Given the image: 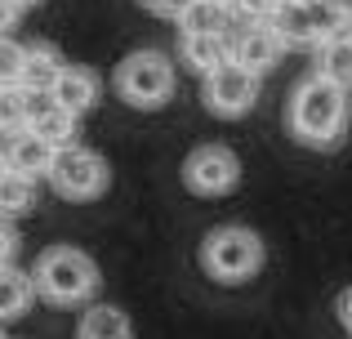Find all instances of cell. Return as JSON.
I'll return each mask as SVG.
<instances>
[{"mask_svg": "<svg viewBox=\"0 0 352 339\" xmlns=\"http://www.w3.org/2000/svg\"><path fill=\"white\" fill-rule=\"evenodd\" d=\"M27 130L41 134L54 148L76 143V112L63 107L58 98H54V89H27Z\"/></svg>", "mask_w": 352, "mask_h": 339, "instance_id": "obj_8", "label": "cell"}, {"mask_svg": "<svg viewBox=\"0 0 352 339\" xmlns=\"http://www.w3.org/2000/svg\"><path fill=\"white\" fill-rule=\"evenodd\" d=\"M223 5H232V0H223Z\"/></svg>", "mask_w": 352, "mask_h": 339, "instance_id": "obj_26", "label": "cell"}, {"mask_svg": "<svg viewBox=\"0 0 352 339\" xmlns=\"http://www.w3.org/2000/svg\"><path fill=\"white\" fill-rule=\"evenodd\" d=\"M335 313H339V326H344V331L352 335V286L335 299Z\"/></svg>", "mask_w": 352, "mask_h": 339, "instance_id": "obj_23", "label": "cell"}, {"mask_svg": "<svg viewBox=\"0 0 352 339\" xmlns=\"http://www.w3.org/2000/svg\"><path fill=\"white\" fill-rule=\"evenodd\" d=\"M201 263L214 281H250L258 268H263V241L250 228H214L201 245Z\"/></svg>", "mask_w": 352, "mask_h": 339, "instance_id": "obj_3", "label": "cell"}, {"mask_svg": "<svg viewBox=\"0 0 352 339\" xmlns=\"http://www.w3.org/2000/svg\"><path fill=\"white\" fill-rule=\"evenodd\" d=\"M67 63L58 58L54 45H27V63H23V89H54V80L63 76Z\"/></svg>", "mask_w": 352, "mask_h": 339, "instance_id": "obj_16", "label": "cell"}, {"mask_svg": "<svg viewBox=\"0 0 352 339\" xmlns=\"http://www.w3.org/2000/svg\"><path fill=\"white\" fill-rule=\"evenodd\" d=\"M183 183L197 197H223L241 183V157L223 143H201L188 161H183Z\"/></svg>", "mask_w": 352, "mask_h": 339, "instance_id": "obj_7", "label": "cell"}, {"mask_svg": "<svg viewBox=\"0 0 352 339\" xmlns=\"http://www.w3.org/2000/svg\"><path fill=\"white\" fill-rule=\"evenodd\" d=\"M317 72H321V76H330L335 85L352 89V32L317 45Z\"/></svg>", "mask_w": 352, "mask_h": 339, "instance_id": "obj_18", "label": "cell"}, {"mask_svg": "<svg viewBox=\"0 0 352 339\" xmlns=\"http://www.w3.org/2000/svg\"><path fill=\"white\" fill-rule=\"evenodd\" d=\"M45 179L67 201H94L107 188V166H103L98 152L80 148V143H63V148H54V161H50Z\"/></svg>", "mask_w": 352, "mask_h": 339, "instance_id": "obj_5", "label": "cell"}, {"mask_svg": "<svg viewBox=\"0 0 352 339\" xmlns=\"http://www.w3.org/2000/svg\"><path fill=\"white\" fill-rule=\"evenodd\" d=\"M116 94L125 98L129 107H143V112L161 107L165 98L174 94V63L165 58V54H156V50L129 54V58L116 67Z\"/></svg>", "mask_w": 352, "mask_h": 339, "instance_id": "obj_4", "label": "cell"}, {"mask_svg": "<svg viewBox=\"0 0 352 339\" xmlns=\"http://www.w3.org/2000/svg\"><path fill=\"white\" fill-rule=\"evenodd\" d=\"M23 63H27V45L5 36L0 41V85H23Z\"/></svg>", "mask_w": 352, "mask_h": 339, "instance_id": "obj_20", "label": "cell"}, {"mask_svg": "<svg viewBox=\"0 0 352 339\" xmlns=\"http://www.w3.org/2000/svg\"><path fill=\"white\" fill-rule=\"evenodd\" d=\"M201 98H206V107L214 116H245L258 103V72L245 67L241 58L219 63L214 72H206Z\"/></svg>", "mask_w": 352, "mask_h": 339, "instance_id": "obj_6", "label": "cell"}, {"mask_svg": "<svg viewBox=\"0 0 352 339\" xmlns=\"http://www.w3.org/2000/svg\"><path fill=\"white\" fill-rule=\"evenodd\" d=\"M0 206H5V215H23V210L36 206V179L32 174H18V170L0 174Z\"/></svg>", "mask_w": 352, "mask_h": 339, "instance_id": "obj_19", "label": "cell"}, {"mask_svg": "<svg viewBox=\"0 0 352 339\" xmlns=\"http://www.w3.org/2000/svg\"><path fill=\"white\" fill-rule=\"evenodd\" d=\"M50 161H54V143H45L41 134H32V130L5 134V170L41 179V174H50Z\"/></svg>", "mask_w": 352, "mask_h": 339, "instance_id": "obj_10", "label": "cell"}, {"mask_svg": "<svg viewBox=\"0 0 352 339\" xmlns=\"http://www.w3.org/2000/svg\"><path fill=\"white\" fill-rule=\"evenodd\" d=\"M18 5H23V9H27V5H41V0H18Z\"/></svg>", "mask_w": 352, "mask_h": 339, "instance_id": "obj_24", "label": "cell"}, {"mask_svg": "<svg viewBox=\"0 0 352 339\" xmlns=\"http://www.w3.org/2000/svg\"><path fill=\"white\" fill-rule=\"evenodd\" d=\"M179 54H183V63H188L192 72H214L219 63H228L232 58V36L228 32H206V36H183V45H179Z\"/></svg>", "mask_w": 352, "mask_h": 339, "instance_id": "obj_12", "label": "cell"}, {"mask_svg": "<svg viewBox=\"0 0 352 339\" xmlns=\"http://www.w3.org/2000/svg\"><path fill=\"white\" fill-rule=\"evenodd\" d=\"M228 18H232V5H223V0H192V5L179 14V32L183 36L228 32Z\"/></svg>", "mask_w": 352, "mask_h": 339, "instance_id": "obj_15", "label": "cell"}, {"mask_svg": "<svg viewBox=\"0 0 352 339\" xmlns=\"http://www.w3.org/2000/svg\"><path fill=\"white\" fill-rule=\"evenodd\" d=\"M285 50H290V45L281 41V32H276L272 23H245L232 36V58H241L245 67H254L258 76H263V72H272L276 63H281Z\"/></svg>", "mask_w": 352, "mask_h": 339, "instance_id": "obj_9", "label": "cell"}, {"mask_svg": "<svg viewBox=\"0 0 352 339\" xmlns=\"http://www.w3.org/2000/svg\"><path fill=\"white\" fill-rule=\"evenodd\" d=\"M272 27L281 32V41L290 45V50L321 45V32H317V5H303V0H281V9L272 14Z\"/></svg>", "mask_w": 352, "mask_h": 339, "instance_id": "obj_11", "label": "cell"}, {"mask_svg": "<svg viewBox=\"0 0 352 339\" xmlns=\"http://www.w3.org/2000/svg\"><path fill=\"white\" fill-rule=\"evenodd\" d=\"M276 9H281V0H232V18L241 23H272Z\"/></svg>", "mask_w": 352, "mask_h": 339, "instance_id": "obj_21", "label": "cell"}, {"mask_svg": "<svg viewBox=\"0 0 352 339\" xmlns=\"http://www.w3.org/2000/svg\"><path fill=\"white\" fill-rule=\"evenodd\" d=\"M344 130H348V89L317 72L290 98V134L308 148H335Z\"/></svg>", "mask_w": 352, "mask_h": 339, "instance_id": "obj_1", "label": "cell"}, {"mask_svg": "<svg viewBox=\"0 0 352 339\" xmlns=\"http://www.w3.org/2000/svg\"><path fill=\"white\" fill-rule=\"evenodd\" d=\"M54 98H58L63 107H72L76 116H85L89 107H94V98H98V72H89V67H63V76L54 80Z\"/></svg>", "mask_w": 352, "mask_h": 339, "instance_id": "obj_13", "label": "cell"}, {"mask_svg": "<svg viewBox=\"0 0 352 339\" xmlns=\"http://www.w3.org/2000/svg\"><path fill=\"white\" fill-rule=\"evenodd\" d=\"M303 5H321V0H303Z\"/></svg>", "mask_w": 352, "mask_h": 339, "instance_id": "obj_25", "label": "cell"}, {"mask_svg": "<svg viewBox=\"0 0 352 339\" xmlns=\"http://www.w3.org/2000/svg\"><path fill=\"white\" fill-rule=\"evenodd\" d=\"M36 290H41L36 286V272L27 277L18 263H5V299H0V317H5V322H18V317L36 304Z\"/></svg>", "mask_w": 352, "mask_h": 339, "instance_id": "obj_17", "label": "cell"}, {"mask_svg": "<svg viewBox=\"0 0 352 339\" xmlns=\"http://www.w3.org/2000/svg\"><path fill=\"white\" fill-rule=\"evenodd\" d=\"M76 339H134L129 313L116 304H94L76 326Z\"/></svg>", "mask_w": 352, "mask_h": 339, "instance_id": "obj_14", "label": "cell"}, {"mask_svg": "<svg viewBox=\"0 0 352 339\" xmlns=\"http://www.w3.org/2000/svg\"><path fill=\"white\" fill-rule=\"evenodd\" d=\"M138 5L152 9V14H161V18H174V23H179V14L192 5V0H138Z\"/></svg>", "mask_w": 352, "mask_h": 339, "instance_id": "obj_22", "label": "cell"}, {"mask_svg": "<svg viewBox=\"0 0 352 339\" xmlns=\"http://www.w3.org/2000/svg\"><path fill=\"white\" fill-rule=\"evenodd\" d=\"M36 286L54 304H80L98 290V263L76 245H50L36 259Z\"/></svg>", "mask_w": 352, "mask_h": 339, "instance_id": "obj_2", "label": "cell"}]
</instances>
